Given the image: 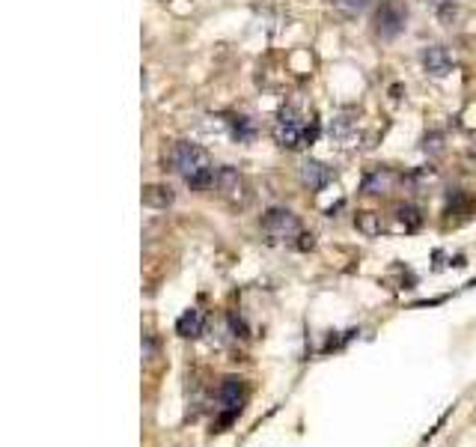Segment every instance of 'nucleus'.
<instances>
[{
  "label": "nucleus",
  "instance_id": "dca6fc26",
  "mask_svg": "<svg viewBox=\"0 0 476 447\" xmlns=\"http://www.w3.org/2000/svg\"><path fill=\"white\" fill-rule=\"evenodd\" d=\"M435 179V168H420L411 173V185L414 188H423V185H429V182Z\"/></svg>",
  "mask_w": 476,
  "mask_h": 447
},
{
  "label": "nucleus",
  "instance_id": "2eb2a0df",
  "mask_svg": "<svg viewBox=\"0 0 476 447\" xmlns=\"http://www.w3.org/2000/svg\"><path fill=\"white\" fill-rule=\"evenodd\" d=\"M333 6L343 15H348V19H354V15H361L369 6V0H333Z\"/></svg>",
  "mask_w": 476,
  "mask_h": 447
},
{
  "label": "nucleus",
  "instance_id": "1a4fd4ad",
  "mask_svg": "<svg viewBox=\"0 0 476 447\" xmlns=\"http://www.w3.org/2000/svg\"><path fill=\"white\" fill-rule=\"evenodd\" d=\"M202 331H206V317H202V310H197V307L185 310L176 319V334L179 337H200Z\"/></svg>",
  "mask_w": 476,
  "mask_h": 447
},
{
  "label": "nucleus",
  "instance_id": "ddd939ff",
  "mask_svg": "<svg viewBox=\"0 0 476 447\" xmlns=\"http://www.w3.org/2000/svg\"><path fill=\"white\" fill-rule=\"evenodd\" d=\"M354 135V120H351V113H336V117L331 120V138L333 140H348Z\"/></svg>",
  "mask_w": 476,
  "mask_h": 447
},
{
  "label": "nucleus",
  "instance_id": "7ed1b4c3",
  "mask_svg": "<svg viewBox=\"0 0 476 447\" xmlns=\"http://www.w3.org/2000/svg\"><path fill=\"white\" fill-rule=\"evenodd\" d=\"M262 233L268 236V242H292L301 239V221L295 212L274 206L262 215Z\"/></svg>",
  "mask_w": 476,
  "mask_h": 447
},
{
  "label": "nucleus",
  "instance_id": "9b49d317",
  "mask_svg": "<svg viewBox=\"0 0 476 447\" xmlns=\"http://www.w3.org/2000/svg\"><path fill=\"white\" fill-rule=\"evenodd\" d=\"M173 200H176V194L170 185H146L143 188V203L152 209H167V206H173Z\"/></svg>",
  "mask_w": 476,
  "mask_h": 447
},
{
  "label": "nucleus",
  "instance_id": "f8f14e48",
  "mask_svg": "<svg viewBox=\"0 0 476 447\" xmlns=\"http://www.w3.org/2000/svg\"><path fill=\"white\" fill-rule=\"evenodd\" d=\"M396 221H399V227L405 230V233H417V230L423 227V215L414 206H399L396 209Z\"/></svg>",
  "mask_w": 476,
  "mask_h": 447
},
{
  "label": "nucleus",
  "instance_id": "39448f33",
  "mask_svg": "<svg viewBox=\"0 0 476 447\" xmlns=\"http://www.w3.org/2000/svg\"><path fill=\"white\" fill-rule=\"evenodd\" d=\"M217 194L224 200L235 203V206H244L250 200V191H247V179L238 173L235 168H217V182H214Z\"/></svg>",
  "mask_w": 476,
  "mask_h": 447
},
{
  "label": "nucleus",
  "instance_id": "a211bd4d",
  "mask_svg": "<svg viewBox=\"0 0 476 447\" xmlns=\"http://www.w3.org/2000/svg\"><path fill=\"white\" fill-rule=\"evenodd\" d=\"M423 149H426V153H440V135H429Z\"/></svg>",
  "mask_w": 476,
  "mask_h": 447
},
{
  "label": "nucleus",
  "instance_id": "0eeeda50",
  "mask_svg": "<svg viewBox=\"0 0 476 447\" xmlns=\"http://www.w3.org/2000/svg\"><path fill=\"white\" fill-rule=\"evenodd\" d=\"M423 69H426L432 78H447L452 72V57L444 45H429L423 51Z\"/></svg>",
  "mask_w": 476,
  "mask_h": 447
},
{
  "label": "nucleus",
  "instance_id": "423d86ee",
  "mask_svg": "<svg viewBox=\"0 0 476 447\" xmlns=\"http://www.w3.org/2000/svg\"><path fill=\"white\" fill-rule=\"evenodd\" d=\"M217 400H220V411H224V423H229L238 411H242L244 406V385H242V379H224V385H220L217 391Z\"/></svg>",
  "mask_w": 476,
  "mask_h": 447
},
{
  "label": "nucleus",
  "instance_id": "f257e3e1",
  "mask_svg": "<svg viewBox=\"0 0 476 447\" xmlns=\"http://www.w3.org/2000/svg\"><path fill=\"white\" fill-rule=\"evenodd\" d=\"M170 164H173V170L188 182L194 191H206L217 182V170H214L209 153L197 143H188V140L176 143L170 149Z\"/></svg>",
  "mask_w": 476,
  "mask_h": 447
},
{
  "label": "nucleus",
  "instance_id": "6e6552de",
  "mask_svg": "<svg viewBox=\"0 0 476 447\" xmlns=\"http://www.w3.org/2000/svg\"><path fill=\"white\" fill-rule=\"evenodd\" d=\"M333 179V170L328 168L325 161H316V158H307L301 164V182L307 185L310 191H321Z\"/></svg>",
  "mask_w": 476,
  "mask_h": 447
},
{
  "label": "nucleus",
  "instance_id": "f03ea898",
  "mask_svg": "<svg viewBox=\"0 0 476 447\" xmlns=\"http://www.w3.org/2000/svg\"><path fill=\"white\" fill-rule=\"evenodd\" d=\"M271 131H274V140L286 149H301L316 140V123L307 120L304 113H298L295 108H283L274 117Z\"/></svg>",
  "mask_w": 476,
  "mask_h": 447
},
{
  "label": "nucleus",
  "instance_id": "f3484780",
  "mask_svg": "<svg viewBox=\"0 0 476 447\" xmlns=\"http://www.w3.org/2000/svg\"><path fill=\"white\" fill-rule=\"evenodd\" d=\"M250 135H253L250 123H247V120H238V123H235V138H238V140H247Z\"/></svg>",
  "mask_w": 476,
  "mask_h": 447
},
{
  "label": "nucleus",
  "instance_id": "20e7f679",
  "mask_svg": "<svg viewBox=\"0 0 476 447\" xmlns=\"http://www.w3.org/2000/svg\"><path fill=\"white\" fill-rule=\"evenodd\" d=\"M408 9L402 6V0H384L376 12V33L381 39H393L405 30Z\"/></svg>",
  "mask_w": 476,
  "mask_h": 447
},
{
  "label": "nucleus",
  "instance_id": "9d476101",
  "mask_svg": "<svg viewBox=\"0 0 476 447\" xmlns=\"http://www.w3.org/2000/svg\"><path fill=\"white\" fill-rule=\"evenodd\" d=\"M393 185H396V176L390 173L387 168H372V170L363 176V191H366V194H387Z\"/></svg>",
  "mask_w": 476,
  "mask_h": 447
},
{
  "label": "nucleus",
  "instance_id": "4468645a",
  "mask_svg": "<svg viewBox=\"0 0 476 447\" xmlns=\"http://www.w3.org/2000/svg\"><path fill=\"white\" fill-rule=\"evenodd\" d=\"M357 227H361L366 236H378V233H381V224H378V215H376V212L357 215Z\"/></svg>",
  "mask_w": 476,
  "mask_h": 447
}]
</instances>
